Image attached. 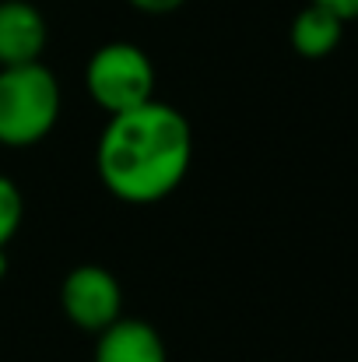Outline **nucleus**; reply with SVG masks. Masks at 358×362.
<instances>
[{
  "label": "nucleus",
  "mask_w": 358,
  "mask_h": 362,
  "mask_svg": "<svg viewBox=\"0 0 358 362\" xmlns=\"http://www.w3.org/2000/svg\"><path fill=\"white\" fill-rule=\"evenodd\" d=\"M193 165V127L169 103H144L106 117L95 144V173L123 204H158L179 190Z\"/></svg>",
  "instance_id": "1"
},
{
  "label": "nucleus",
  "mask_w": 358,
  "mask_h": 362,
  "mask_svg": "<svg viewBox=\"0 0 358 362\" xmlns=\"http://www.w3.org/2000/svg\"><path fill=\"white\" fill-rule=\"evenodd\" d=\"M64 110V92L56 74L35 60L18 67H0V144L32 148L53 134Z\"/></svg>",
  "instance_id": "2"
},
{
  "label": "nucleus",
  "mask_w": 358,
  "mask_h": 362,
  "mask_svg": "<svg viewBox=\"0 0 358 362\" xmlns=\"http://www.w3.org/2000/svg\"><path fill=\"white\" fill-rule=\"evenodd\" d=\"M85 88L106 117L130 113L155 99V64L137 42H102L85 64Z\"/></svg>",
  "instance_id": "3"
},
{
  "label": "nucleus",
  "mask_w": 358,
  "mask_h": 362,
  "mask_svg": "<svg viewBox=\"0 0 358 362\" xmlns=\"http://www.w3.org/2000/svg\"><path fill=\"white\" fill-rule=\"evenodd\" d=\"M60 310L78 331L99 334L123 317V285L102 264H78L64 274Z\"/></svg>",
  "instance_id": "4"
},
{
  "label": "nucleus",
  "mask_w": 358,
  "mask_h": 362,
  "mask_svg": "<svg viewBox=\"0 0 358 362\" xmlns=\"http://www.w3.org/2000/svg\"><path fill=\"white\" fill-rule=\"evenodd\" d=\"M46 42L49 25L32 0H0V67L42 60Z\"/></svg>",
  "instance_id": "5"
},
{
  "label": "nucleus",
  "mask_w": 358,
  "mask_h": 362,
  "mask_svg": "<svg viewBox=\"0 0 358 362\" xmlns=\"http://www.w3.org/2000/svg\"><path fill=\"white\" fill-rule=\"evenodd\" d=\"M92 362H169V349L148 320L119 317L95 334Z\"/></svg>",
  "instance_id": "6"
},
{
  "label": "nucleus",
  "mask_w": 358,
  "mask_h": 362,
  "mask_svg": "<svg viewBox=\"0 0 358 362\" xmlns=\"http://www.w3.org/2000/svg\"><path fill=\"white\" fill-rule=\"evenodd\" d=\"M345 25H348V21H341L334 11H327V7H320V4L309 0V4L292 18L288 42H292V49H295L302 60H323V57H330V53L341 46Z\"/></svg>",
  "instance_id": "7"
},
{
  "label": "nucleus",
  "mask_w": 358,
  "mask_h": 362,
  "mask_svg": "<svg viewBox=\"0 0 358 362\" xmlns=\"http://www.w3.org/2000/svg\"><path fill=\"white\" fill-rule=\"evenodd\" d=\"M21 222H25V197L18 183L0 173V250H7V243L18 236Z\"/></svg>",
  "instance_id": "8"
},
{
  "label": "nucleus",
  "mask_w": 358,
  "mask_h": 362,
  "mask_svg": "<svg viewBox=\"0 0 358 362\" xmlns=\"http://www.w3.org/2000/svg\"><path fill=\"white\" fill-rule=\"evenodd\" d=\"M133 11H141V14H172V11H179L186 0H126Z\"/></svg>",
  "instance_id": "9"
},
{
  "label": "nucleus",
  "mask_w": 358,
  "mask_h": 362,
  "mask_svg": "<svg viewBox=\"0 0 358 362\" xmlns=\"http://www.w3.org/2000/svg\"><path fill=\"white\" fill-rule=\"evenodd\" d=\"M327 11H334L341 21H358V0H313Z\"/></svg>",
  "instance_id": "10"
},
{
  "label": "nucleus",
  "mask_w": 358,
  "mask_h": 362,
  "mask_svg": "<svg viewBox=\"0 0 358 362\" xmlns=\"http://www.w3.org/2000/svg\"><path fill=\"white\" fill-rule=\"evenodd\" d=\"M7 274V250H0V278Z\"/></svg>",
  "instance_id": "11"
}]
</instances>
